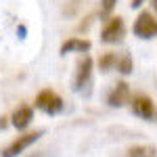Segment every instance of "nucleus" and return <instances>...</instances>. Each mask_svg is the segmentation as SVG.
<instances>
[{"label":"nucleus","mask_w":157,"mask_h":157,"mask_svg":"<svg viewBox=\"0 0 157 157\" xmlns=\"http://www.w3.org/2000/svg\"><path fill=\"white\" fill-rule=\"evenodd\" d=\"M117 71L120 73H124V75H128V73H132V69H134V65H132V57L126 52V55H121V57H117Z\"/></svg>","instance_id":"12"},{"label":"nucleus","mask_w":157,"mask_h":157,"mask_svg":"<svg viewBox=\"0 0 157 157\" xmlns=\"http://www.w3.org/2000/svg\"><path fill=\"white\" fill-rule=\"evenodd\" d=\"M128 101H130V86L126 84V82H117V84L113 86V90L109 92L107 103L111 107H124Z\"/></svg>","instance_id":"7"},{"label":"nucleus","mask_w":157,"mask_h":157,"mask_svg":"<svg viewBox=\"0 0 157 157\" xmlns=\"http://www.w3.org/2000/svg\"><path fill=\"white\" fill-rule=\"evenodd\" d=\"M115 4H117V0H101V15L103 17L111 15L113 9H115Z\"/></svg>","instance_id":"13"},{"label":"nucleus","mask_w":157,"mask_h":157,"mask_svg":"<svg viewBox=\"0 0 157 157\" xmlns=\"http://www.w3.org/2000/svg\"><path fill=\"white\" fill-rule=\"evenodd\" d=\"M130 105H132V113H134V115H138L140 120L157 121V107H155V103L147 97V94H136V97L130 101Z\"/></svg>","instance_id":"3"},{"label":"nucleus","mask_w":157,"mask_h":157,"mask_svg":"<svg viewBox=\"0 0 157 157\" xmlns=\"http://www.w3.org/2000/svg\"><path fill=\"white\" fill-rule=\"evenodd\" d=\"M36 107L40 111H44V113H48V115H57L63 111V98L57 94V92H52V90H40L36 97Z\"/></svg>","instance_id":"2"},{"label":"nucleus","mask_w":157,"mask_h":157,"mask_svg":"<svg viewBox=\"0 0 157 157\" xmlns=\"http://www.w3.org/2000/svg\"><path fill=\"white\" fill-rule=\"evenodd\" d=\"M124 36H126V23H124L121 17H111L107 23H105L103 32H101V40L107 42V44H115Z\"/></svg>","instance_id":"5"},{"label":"nucleus","mask_w":157,"mask_h":157,"mask_svg":"<svg viewBox=\"0 0 157 157\" xmlns=\"http://www.w3.org/2000/svg\"><path fill=\"white\" fill-rule=\"evenodd\" d=\"M42 134H44L42 130H36V132H29V134H23V136H17L11 145L2 151V157H17L19 153H23L25 149H29V147L34 145V143H36Z\"/></svg>","instance_id":"4"},{"label":"nucleus","mask_w":157,"mask_h":157,"mask_svg":"<svg viewBox=\"0 0 157 157\" xmlns=\"http://www.w3.org/2000/svg\"><path fill=\"white\" fill-rule=\"evenodd\" d=\"M92 48V42L84 40V38H69L61 44V55H67V52H88Z\"/></svg>","instance_id":"9"},{"label":"nucleus","mask_w":157,"mask_h":157,"mask_svg":"<svg viewBox=\"0 0 157 157\" xmlns=\"http://www.w3.org/2000/svg\"><path fill=\"white\" fill-rule=\"evenodd\" d=\"M134 36H138L140 40H151L157 36V19L151 11H140L136 21L132 25Z\"/></svg>","instance_id":"1"},{"label":"nucleus","mask_w":157,"mask_h":157,"mask_svg":"<svg viewBox=\"0 0 157 157\" xmlns=\"http://www.w3.org/2000/svg\"><path fill=\"white\" fill-rule=\"evenodd\" d=\"M126 157H157V149L153 145H134L128 149Z\"/></svg>","instance_id":"10"},{"label":"nucleus","mask_w":157,"mask_h":157,"mask_svg":"<svg viewBox=\"0 0 157 157\" xmlns=\"http://www.w3.org/2000/svg\"><path fill=\"white\" fill-rule=\"evenodd\" d=\"M117 65V55L115 52H107V55H103L101 59H98V69L101 71H109V69H113Z\"/></svg>","instance_id":"11"},{"label":"nucleus","mask_w":157,"mask_h":157,"mask_svg":"<svg viewBox=\"0 0 157 157\" xmlns=\"http://www.w3.org/2000/svg\"><path fill=\"white\" fill-rule=\"evenodd\" d=\"M92 67H94V63H92V59H90V57H84V59L80 61L78 71H75V78H73V90H75V92L84 90V86L90 82Z\"/></svg>","instance_id":"6"},{"label":"nucleus","mask_w":157,"mask_h":157,"mask_svg":"<svg viewBox=\"0 0 157 157\" xmlns=\"http://www.w3.org/2000/svg\"><path fill=\"white\" fill-rule=\"evenodd\" d=\"M143 2H145V0H132V2H130V6H132V9H138Z\"/></svg>","instance_id":"15"},{"label":"nucleus","mask_w":157,"mask_h":157,"mask_svg":"<svg viewBox=\"0 0 157 157\" xmlns=\"http://www.w3.org/2000/svg\"><path fill=\"white\" fill-rule=\"evenodd\" d=\"M34 120V109L29 105H21L13 111V117H11V124L17 128V130H25Z\"/></svg>","instance_id":"8"},{"label":"nucleus","mask_w":157,"mask_h":157,"mask_svg":"<svg viewBox=\"0 0 157 157\" xmlns=\"http://www.w3.org/2000/svg\"><path fill=\"white\" fill-rule=\"evenodd\" d=\"M151 9H153V13H157V0H151Z\"/></svg>","instance_id":"16"},{"label":"nucleus","mask_w":157,"mask_h":157,"mask_svg":"<svg viewBox=\"0 0 157 157\" xmlns=\"http://www.w3.org/2000/svg\"><path fill=\"white\" fill-rule=\"evenodd\" d=\"M6 126H9V121H6V117H0V132H2V130H4Z\"/></svg>","instance_id":"14"}]
</instances>
